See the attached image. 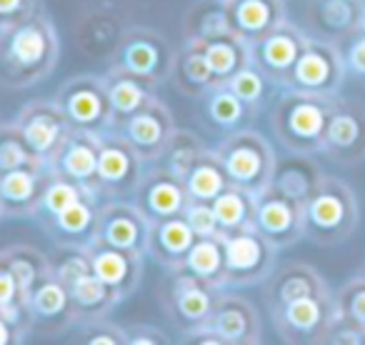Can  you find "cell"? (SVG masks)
Returning a JSON list of instances; mask_svg holds the SVG:
<instances>
[{
	"label": "cell",
	"instance_id": "6da1fadb",
	"mask_svg": "<svg viewBox=\"0 0 365 345\" xmlns=\"http://www.w3.org/2000/svg\"><path fill=\"white\" fill-rule=\"evenodd\" d=\"M61 58V38L43 11L0 31V86L23 91L46 81Z\"/></svg>",
	"mask_w": 365,
	"mask_h": 345
},
{
	"label": "cell",
	"instance_id": "7a4b0ae2",
	"mask_svg": "<svg viewBox=\"0 0 365 345\" xmlns=\"http://www.w3.org/2000/svg\"><path fill=\"white\" fill-rule=\"evenodd\" d=\"M338 98L308 96V93L285 91L278 96L270 110V128L280 145L298 155H318L323 150L330 113Z\"/></svg>",
	"mask_w": 365,
	"mask_h": 345
},
{
	"label": "cell",
	"instance_id": "3957f363",
	"mask_svg": "<svg viewBox=\"0 0 365 345\" xmlns=\"http://www.w3.org/2000/svg\"><path fill=\"white\" fill-rule=\"evenodd\" d=\"M360 208L345 180L325 175L318 190L303 205V238L320 248H335L355 233Z\"/></svg>",
	"mask_w": 365,
	"mask_h": 345
},
{
	"label": "cell",
	"instance_id": "277c9868",
	"mask_svg": "<svg viewBox=\"0 0 365 345\" xmlns=\"http://www.w3.org/2000/svg\"><path fill=\"white\" fill-rule=\"evenodd\" d=\"M213 150L220 158L233 185L255 195L270 185L278 158L263 133L253 130V128H240V130L228 133Z\"/></svg>",
	"mask_w": 365,
	"mask_h": 345
},
{
	"label": "cell",
	"instance_id": "5b68a950",
	"mask_svg": "<svg viewBox=\"0 0 365 345\" xmlns=\"http://www.w3.org/2000/svg\"><path fill=\"white\" fill-rule=\"evenodd\" d=\"M175 48L163 33L148 26H135L118 38L110 53V66L120 71L135 73L145 81L163 86L170 81L175 66Z\"/></svg>",
	"mask_w": 365,
	"mask_h": 345
},
{
	"label": "cell",
	"instance_id": "8992f818",
	"mask_svg": "<svg viewBox=\"0 0 365 345\" xmlns=\"http://www.w3.org/2000/svg\"><path fill=\"white\" fill-rule=\"evenodd\" d=\"M345 76H348V71H345L343 51H340L338 43L310 36L308 46L295 61L283 88L285 91L308 93V96L338 98Z\"/></svg>",
	"mask_w": 365,
	"mask_h": 345
},
{
	"label": "cell",
	"instance_id": "52a82bcc",
	"mask_svg": "<svg viewBox=\"0 0 365 345\" xmlns=\"http://www.w3.org/2000/svg\"><path fill=\"white\" fill-rule=\"evenodd\" d=\"M225 288H253L268 280L275 270L278 248L260 230L245 228L240 233L223 235Z\"/></svg>",
	"mask_w": 365,
	"mask_h": 345
},
{
	"label": "cell",
	"instance_id": "ba28073f",
	"mask_svg": "<svg viewBox=\"0 0 365 345\" xmlns=\"http://www.w3.org/2000/svg\"><path fill=\"white\" fill-rule=\"evenodd\" d=\"M275 333L290 345H325L335 320V295H305L270 310Z\"/></svg>",
	"mask_w": 365,
	"mask_h": 345
},
{
	"label": "cell",
	"instance_id": "9c48e42d",
	"mask_svg": "<svg viewBox=\"0 0 365 345\" xmlns=\"http://www.w3.org/2000/svg\"><path fill=\"white\" fill-rule=\"evenodd\" d=\"M148 163L138 155L120 130L101 133V153H98V188L101 198H133L143 178Z\"/></svg>",
	"mask_w": 365,
	"mask_h": 345
},
{
	"label": "cell",
	"instance_id": "30bf717a",
	"mask_svg": "<svg viewBox=\"0 0 365 345\" xmlns=\"http://www.w3.org/2000/svg\"><path fill=\"white\" fill-rule=\"evenodd\" d=\"M218 295L220 288L185 273V270H175L163 285L160 303L168 320L180 333H185V330H195L208 323Z\"/></svg>",
	"mask_w": 365,
	"mask_h": 345
},
{
	"label": "cell",
	"instance_id": "8fae6325",
	"mask_svg": "<svg viewBox=\"0 0 365 345\" xmlns=\"http://www.w3.org/2000/svg\"><path fill=\"white\" fill-rule=\"evenodd\" d=\"M56 101L63 108L73 130L106 133L113 128V110L103 76L68 78L58 88Z\"/></svg>",
	"mask_w": 365,
	"mask_h": 345
},
{
	"label": "cell",
	"instance_id": "7c38bea8",
	"mask_svg": "<svg viewBox=\"0 0 365 345\" xmlns=\"http://www.w3.org/2000/svg\"><path fill=\"white\" fill-rule=\"evenodd\" d=\"M320 153L345 168L365 160V103L338 96Z\"/></svg>",
	"mask_w": 365,
	"mask_h": 345
},
{
	"label": "cell",
	"instance_id": "4fadbf2b",
	"mask_svg": "<svg viewBox=\"0 0 365 345\" xmlns=\"http://www.w3.org/2000/svg\"><path fill=\"white\" fill-rule=\"evenodd\" d=\"M133 203L145 213V218L153 223L182 215L190 205V195L185 190V180L178 178L175 172L165 170L158 163H148L143 170V178L133 193Z\"/></svg>",
	"mask_w": 365,
	"mask_h": 345
},
{
	"label": "cell",
	"instance_id": "5bb4252c",
	"mask_svg": "<svg viewBox=\"0 0 365 345\" xmlns=\"http://www.w3.org/2000/svg\"><path fill=\"white\" fill-rule=\"evenodd\" d=\"M148 238H150V220L133 200L108 198V203H101V218H98L101 243L145 255Z\"/></svg>",
	"mask_w": 365,
	"mask_h": 345
},
{
	"label": "cell",
	"instance_id": "9a60e30c",
	"mask_svg": "<svg viewBox=\"0 0 365 345\" xmlns=\"http://www.w3.org/2000/svg\"><path fill=\"white\" fill-rule=\"evenodd\" d=\"M308 33H303L293 23H280L275 31H270L268 36L250 46V63L258 71H263V76L275 88H283L295 61H298L300 53L308 46Z\"/></svg>",
	"mask_w": 365,
	"mask_h": 345
},
{
	"label": "cell",
	"instance_id": "2e32d148",
	"mask_svg": "<svg viewBox=\"0 0 365 345\" xmlns=\"http://www.w3.org/2000/svg\"><path fill=\"white\" fill-rule=\"evenodd\" d=\"M16 125L28 145L46 160L63 145V140L73 130L56 98H38V101L26 103L18 113Z\"/></svg>",
	"mask_w": 365,
	"mask_h": 345
},
{
	"label": "cell",
	"instance_id": "e0dca14e",
	"mask_svg": "<svg viewBox=\"0 0 365 345\" xmlns=\"http://www.w3.org/2000/svg\"><path fill=\"white\" fill-rule=\"evenodd\" d=\"M98 153H101V133L71 130L63 145L48 158L53 175H61L83 185L91 193L101 195L98 188Z\"/></svg>",
	"mask_w": 365,
	"mask_h": 345
},
{
	"label": "cell",
	"instance_id": "ac0fdd59",
	"mask_svg": "<svg viewBox=\"0 0 365 345\" xmlns=\"http://www.w3.org/2000/svg\"><path fill=\"white\" fill-rule=\"evenodd\" d=\"M253 228L260 230L278 250L290 248L303 238V205L268 185L255 198Z\"/></svg>",
	"mask_w": 365,
	"mask_h": 345
},
{
	"label": "cell",
	"instance_id": "d6986e66",
	"mask_svg": "<svg viewBox=\"0 0 365 345\" xmlns=\"http://www.w3.org/2000/svg\"><path fill=\"white\" fill-rule=\"evenodd\" d=\"M98 218H101V198L86 195L58 215L38 223L58 248H88L98 240Z\"/></svg>",
	"mask_w": 365,
	"mask_h": 345
},
{
	"label": "cell",
	"instance_id": "ffe728a7",
	"mask_svg": "<svg viewBox=\"0 0 365 345\" xmlns=\"http://www.w3.org/2000/svg\"><path fill=\"white\" fill-rule=\"evenodd\" d=\"M53 180V170L46 163L26 165L0 175V205L6 218H36L41 198L48 183Z\"/></svg>",
	"mask_w": 365,
	"mask_h": 345
},
{
	"label": "cell",
	"instance_id": "44dd1931",
	"mask_svg": "<svg viewBox=\"0 0 365 345\" xmlns=\"http://www.w3.org/2000/svg\"><path fill=\"white\" fill-rule=\"evenodd\" d=\"M175 120L173 113L160 98H153L145 108L135 113L133 118H128L118 130L128 138L133 148L138 150V155L145 163H155L160 158L163 148L168 145L170 135L175 133Z\"/></svg>",
	"mask_w": 365,
	"mask_h": 345
},
{
	"label": "cell",
	"instance_id": "7402d4cb",
	"mask_svg": "<svg viewBox=\"0 0 365 345\" xmlns=\"http://www.w3.org/2000/svg\"><path fill=\"white\" fill-rule=\"evenodd\" d=\"M28 315H31L33 330L43 335H61L78 325L71 293L53 273L33 288L28 298Z\"/></svg>",
	"mask_w": 365,
	"mask_h": 345
},
{
	"label": "cell",
	"instance_id": "603a6c76",
	"mask_svg": "<svg viewBox=\"0 0 365 345\" xmlns=\"http://www.w3.org/2000/svg\"><path fill=\"white\" fill-rule=\"evenodd\" d=\"M208 325L225 340V345H255L263 340L258 308L248 298L220 290Z\"/></svg>",
	"mask_w": 365,
	"mask_h": 345
},
{
	"label": "cell",
	"instance_id": "cb8c5ba5",
	"mask_svg": "<svg viewBox=\"0 0 365 345\" xmlns=\"http://www.w3.org/2000/svg\"><path fill=\"white\" fill-rule=\"evenodd\" d=\"M91 268L103 283H108L113 290L128 298L130 293H135L138 285L143 280V258L140 253H130V250H120L106 245L101 240H96L93 245L86 248Z\"/></svg>",
	"mask_w": 365,
	"mask_h": 345
},
{
	"label": "cell",
	"instance_id": "d4e9b609",
	"mask_svg": "<svg viewBox=\"0 0 365 345\" xmlns=\"http://www.w3.org/2000/svg\"><path fill=\"white\" fill-rule=\"evenodd\" d=\"M333 293L325 278L308 263H285L275 268L263 283V300L268 313L290 300L305 298V295H325Z\"/></svg>",
	"mask_w": 365,
	"mask_h": 345
},
{
	"label": "cell",
	"instance_id": "484cf974",
	"mask_svg": "<svg viewBox=\"0 0 365 345\" xmlns=\"http://www.w3.org/2000/svg\"><path fill=\"white\" fill-rule=\"evenodd\" d=\"M230 28L248 46L258 43L270 31L288 21L285 0H225Z\"/></svg>",
	"mask_w": 365,
	"mask_h": 345
},
{
	"label": "cell",
	"instance_id": "4316f807",
	"mask_svg": "<svg viewBox=\"0 0 365 345\" xmlns=\"http://www.w3.org/2000/svg\"><path fill=\"white\" fill-rule=\"evenodd\" d=\"M198 235L190 228V223L182 215L160 220L150 225V238H148V255L155 260L168 273H175L182 268L190 248L195 245Z\"/></svg>",
	"mask_w": 365,
	"mask_h": 345
},
{
	"label": "cell",
	"instance_id": "83f0119b",
	"mask_svg": "<svg viewBox=\"0 0 365 345\" xmlns=\"http://www.w3.org/2000/svg\"><path fill=\"white\" fill-rule=\"evenodd\" d=\"M108 91V101H110L113 110V128H120L128 118L135 115L140 108H145L153 98H158L155 83L145 81V78L135 76V73L120 71V68H108V73L103 76Z\"/></svg>",
	"mask_w": 365,
	"mask_h": 345
},
{
	"label": "cell",
	"instance_id": "f1b7e54d",
	"mask_svg": "<svg viewBox=\"0 0 365 345\" xmlns=\"http://www.w3.org/2000/svg\"><path fill=\"white\" fill-rule=\"evenodd\" d=\"M71 293L73 310H76L78 323H91V320L108 318L118 305L123 303V295L118 290H113L108 283H103L96 273L83 270L76 278H71L68 283H63Z\"/></svg>",
	"mask_w": 365,
	"mask_h": 345
},
{
	"label": "cell",
	"instance_id": "f546056e",
	"mask_svg": "<svg viewBox=\"0 0 365 345\" xmlns=\"http://www.w3.org/2000/svg\"><path fill=\"white\" fill-rule=\"evenodd\" d=\"M313 155H298V153H288V158L275 160L273 178H270V188L283 193L285 198L295 200V203L305 205L310 195L318 190L320 180L325 178V172L318 168V163L310 160Z\"/></svg>",
	"mask_w": 365,
	"mask_h": 345
},
{
	"label": "cell",
	"instance_id": "4dcf8cb0",
	"mask_svg": "<svg viewBox=\"0 0 365 345\" xmlns=\"http://www.w3.org/2000/svg\"><path fill=\"white\" fill-rule=\"evenodd\" d=\"M363 0H313L308 8V21L318 38L333 43H345L360 23Z\"/></svg>",
	"mask_w": 365,
	"mask_h": 345
},
{
	"label": "cell",
	"instance_id": "1f68e13d",
	"mask_svg": "<svg viewBox=\"0 0 365 345\" xmlns=\"http://www.w3.org/2000/svg\"><path fill=\"white\" fill-rule=\"evenodd\" d=\"M173 83H175L178 93L188 98H203L210 88L220 86V78L213 73L203 53L193 46L178 48L175 53V66H173Z\"/></svg>",
	"mask_w": 365,
	"mask_h": 345
},
{
	"label": "cell",
	"instance_id": "d6a6232c",
	"mask_svg": "<svg viewBox=\"0 0 365 345\" xmlns=\"http://www.w3.org/2000/svg\"><path fill=\"white\" fill-rule=\"evenodd\" d=\"M200 101H203V113L208 118V123L213 128H218V130L233 133L240 130V128H248L255 120L250 108L235 96L228 83H220V86L210 88Z\"/></svg>",
	"mask_w": 365,
	"mask_h": 345
},
{
	"label": "cell",
	"instance_id": "836d02e7",
	"mask_svg": "<svg viewBox=\"0 0 365 345\" xmlns=\"http://www.w3.org/2000/svg\"><path fill=\"white\" fill-rule=\"evenodd\" d=\"M188 46L198 48L203 53V58L208 61V66L213 68V73L220 78V83H228L240 68H245L250 63V46L233 36L213 38V41H185Z\"/></svg>",
	"mask_w": 365,
	"mask_h": 345
},
{
	"label": "cell",
	"instance_id": "e575fe53",
	"mask_svg": "<svg viewBox=\"0 0 365 345\" xmlns=\"http://www.w3.org/2000/svg\"><path fill=\"white\" fill-rule=\"evenodd\" d=\"M255 198L258 195L250 193L245 188L230 183L218 198L213 200L215 218H218V230L220 238L223 235L240 233L245 228H253L255 223Z\"/></svg>",
	"mask_w": 365,
	"mask_h": 345
},
{
	"label": "cell",
	"instance_id": "d590c367",
	"mask_svg": "<svg viewBox=\"0 0 365 345\" xmlns=\"http://www.w3.org/2000/svg\"><path fill=\"white\" fill-rule=\"evenodd\" d=\"M182 180H185V190H188L190 200H195V203H213L230 185L228 172H225L223 163L215 155L213 148H208L195 160V165L190 168V172Z\"/></svg>",
	"mask_w": 365,
	"mask_h": 345
},
{
	"label": "cell",
	"instance_id": "8d00e7d4",
	"mask_svg": "<svg viewBox=\"0 0 365 345\" xmlns=\"http://www.w3.org/2000/svg\"><path fill=\"white\" fill-rule=\"evenodd\" d=\"M185 41H213V38L233 36L230 18L223 0H203L195 3L182 21Z\"/></svg>",
	"mask_w": 365,
	"mask_h": 345
},
{
	"label": "cell",
	"instance_id": "74e56055",
	"mask_svg": "<svg viewBox=\"0 0 365 345\" xmlns=\"http://www.w3.org/2000/svg\"><path fill=\"white\" fill-rule=\"evenodd\" d=\"M185 273L195 275V278L205 280V283L215 285V288H225V255L220 238H198L195 245L190 248L188 258L182 263Z\"/></svg>",
	"mask_w": 365,
	"mask_h": 345
},
{
	"label": "cell",
	"instance_id": "f35d334b",
	"mask_svg": "<svg viewBox=\"0 0 365 345\" xmlns=\"http://www.w3.org/2000/svg\"><path fill=\"white\" fill-rule=\"evenodd\" d=\"M205 150H208V145H205L193 130L175 128V133L170 135V140L163 148L160 158H158L155 163L165 168V170L175 172L178 178H185L190 172V168L195 165V160H198Z\"/></svg>",
	"mask_w": 365,
	"mask_h": 345
},
{
	"label": "cell",
	"instance_id": "ab89813d",
	"mask_svg": "<svg viewBox=\"0 0 365 345\" xmlns=\"http://www.w3.org/2000/svg\"><path fill=\"white\" fill-rule=\"evenodd\" d=\"M3 250H6L8 263H11V268H13V273H16L26 298H31L33 288H36L46 275L53 273L51 258H48L46 253H41L38 248H33V245H8V248H3Z\"/></svg>",
	"mask_w": 365,
	"mask_h": 345
},
{
	"label": "cell",
	"instance_id": "60d3db41",
	"mask_svg": "<svg viewBox=\"0 0 365 345\" xmlns=\"http://www.w3.org/2000/svg\"><path fill=\"white\" fill-rule=\"evenodd\" d=\"M36 163H46V158H41L28 145L23 133L18 130L16 120L0 123V175L18 170V168L36 165Z\"/></svg>",
	"mask_w": 365,
	"mask_h": 345
},
{
	"label": "cell",
	"instance_id": "b9f144b4",
	"mask_svg": "<svg viewBox=\"0 0 365 345\" xmlns=\"http://www.w3.org/2000/svg\"><path fill=\"white\" fill-rule=\"evenodd\" d=\"M228 86L233 88L235 96H238L240 101L250 108V113H253V115H258L260 108H263L265 101H268L273 83L263 76V71H258L253 63H248V66L240 68V71L230 78Z\"/></svg>",
	"mask_w": 365,
	"mask_h": 345
},
{
	"label": "cell",
	"instance_id": "7bdbcfd3",
	"mask_svg": "<svg viewBox=\"0 0 365 345\" xmlns=\"http://www.w3.org/2000/svg\"><path fill=\"white\" fill-rule=\"evenodd\" d=\"M86 195H96V193H91V190H86L83 185L73 183V180H68V178L53 175V180L48 183L46 193H43V198H41V205H38L36 220L53 218V215H58L61 210H66L68 205L86 198ZM98 198H101V195H98Z\"/></svg>",
	"mask_w": 365,
	"mask_h": 345
},
{
	"label": "cell",
	"instance_id": "ee69618b",
	"mask_svg": "<svg viewBox=\"0 0 365 345\" xmlns=\"http://www.w3.org/2000/svg\"><path fill=\"white\" fill-rule=\"evenodd\" d=\"M0 310L31 320V315H28V298L23 293L21 283H18L16 273H13L11 263H8L6 250H0Z\"/></svg>",
	"mask_w": 365,
	"mask_h": 345
},
{
	"label": "cell",
	"instance_id": "f6af8a7d",
	"mask_svg": "<svg viewBox=\"0 0 365 345\" xmlns=\"http://www.w3.org/2000/svg\"><path fill=\"white\" fill-rule=\"evenodd\" d=\"M335 313L365 328V275L358 273L335 293Z\"/></svg>",
	"mask_w": 365,
	"mask_h": 345
},
{
	"label": "cell",
	"instance_id": "bcb514c9",
	"mask_svg": "<svg viewBox=\"0 0 365 345\" xmlns=\"http://www.w3.org/2000/svg\"><path fill=\"white\" fill-rule=\"evenodd\" d=\"M76 340L86 345H128L125 328L110 323L108 318L91 320V323L76 325Z\"/></svg>",
	"mask_w": 365,
	"mask_h": 345
},
{
	"label": "cell",
	"instance_id": "7dc6e473",
	"mask_svg": "<svg viewBox=\"0 0 365 345\" xmlns=\"http://www.w3.org/2000/svg\"><path fill=\"white\" fill-rule=\"evenodd\" d=\"M182 218L188 220L190 228L195 230L198 238H220L218 218H215L213 203H195V200H190V205L185 208Z\"/></svg>",
	"mask_w": 365,
	"mask_h": 345
},
{
	"label": "cell",
	"instance_id": "c3c4849f",
	"mask_svg": "<svg viewBox=\"0 0 365 345\" xmlns=\"http://www.w3.org/2000/svg\"><path fill=\"white\" fill-rule=\"evenodd\" d=\"M41 11V0H0V31L28 21Z\"/></svg>",
	"mask_w": 365,
	"mask_h": 345
},
{
	"label": "cell",
	"instance_id": "681fc988",
	"mask_svg": "<svg viewBox=\"0 0 365 345\" xmlns=\"http://www.w3.org/2000/svg\"><path fill=\"white\" fill-rule=\"evenodd\" d=\"M325 343H333V345H365V328L355 325L353 320L348 318H340L335 313V320L328 330V340Z\"/></svg>",
	"mask_w": 365,
	"mask_h": 345
},
{
	"label": "cell",
	"instance_id": "f907efd6",
	"mask_svg": "<svg viewBox=\"0 0 365 345\" xmlns=\"http://www.w3.org/2000/svg\"><path fill=\"white\" fill-rule=\"evenodd\" d=\"M343 48V61H345V71L353 73L358 78H365V33L355 31L353 36L345 43H340Z\"/></svg>",
	"mask_w": 365,
	"mask_h": 345
},
{
	"label": "cell",
	"instance_id": "816d5d0a",
	"mask_svg": "<svg viewBox=\"0 0 365 345\" xmlns=\"http://www.w3.org/2000/svg\"><path fill=\"white\" fill-rule=\"evenodd\" d=\"M31 330L33 323L28 318H18L0 310V345H21Z\"/></svg>",
	"mask_w": 365,
	"mask_h": 345
},
{
	"label": "cell",
	"instance_id": "f5cc1de1",
	"mask_svg": "<svg viewBox=\"0 0 365 345\" xmlns=\"http://www.w3.org/2000/svg\"><path fill=\"white\" fill-rule=\"evenodd\" d=\"M125 335H128V345H168L170 343V338H168L160 328L148 325V323L125 328Z\"/></svg>",
	"mask_w": 365,
	"mask_h": 345
},
{
	"label": "cell",
	"instance_id": "db71d44e",
	"mask_svg": "<svg viewBox=\"0 0 365 345\" xmlns=\"http://www.w3.org/2000/svg\"><path fill=\"white\" fill-rule=\"evenodd\" d=\"M180 340L182 343H198V345H225V340L220 338L208 323L200 325V328H195V330H185V333L180 335Z\"/></svg>",
	"mask_w": 365,
	"mask_h": 345
},
{
	"label": "cell",
	"instance_id": "11a10c76",
	"mask_svg": "<svg viewBox=\"0 0 365 345\" xmlns=\"http://www.w3.org/2000/svg\"><path fill=\"white\" fill-rule=\"evenodd\" d=\"M358 31L365 33V0H363V11H360V23H358Z\"/></svg>",
	"mask_w": 365,
	"mask_h": 345
},
{
	"label": "cell",
	"instance_id": "9f6ffc18",
	"mask_svg": "<svg viewBox=\"0 0 365 345\" xmlns=\"http://www.w3.org/2000/svg\"><path fill=\"white\" fill-rule=\"evenodd\" d=\"M0 218H6V215H3V205H0Z\"/></svg>",
	"mask_w": 365,
	"mask_h": 345
},
{
	"label": "cell",
	"instance_id": "6f0895ef",
	"mask_svg": "<svg viewBox=\"0 0 365 345\" xmlns=\"http://www.w3.org/2000/svg\"><path fill=\"white\" fill-rule=\"evenodd\" d=\"M360 275H365V265H363V268H360Z\"/></svg>",
	"mask_w": 365,
	"mask_h": 345
},
{
	"label": "cell",
	"instance_id": "680465c9",
	"mask_svg": "<svg viewBox=\"0 0 365 345\" xmlns=\"http://www.w3.org/2000/svg\"><path fill=\"white\" fill-rule=\"evenodd\" d=\"M223 3H225V0H223Z\"/></svg>",
	"mask_w": 365,
	"mask_h": 345
}]
</instances>
